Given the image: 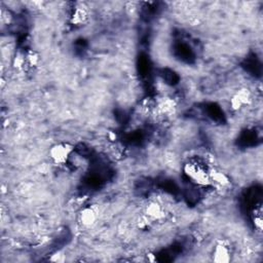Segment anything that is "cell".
I'll list each match as a JSON object with an SVG mask.
<instances>
[{"label": "cell", "mask_w": 263, "mask_h": 263, "mask_svg": "<svg viewBox=\"0 0 263 263\" xmlns=\"http://www.w3.org/2000/svg\"><path fill=\"white\" fill-rule=\"evenodd\" d=\"M173 52L175 57L183 63L192 64L195 61V53L193 49L183 39H178L174 42Z\"/></svg>", "instance_id": "1"}, {"label": "cell", "mask_w": 263, "mask_h": 263, "mask_svg": "<svg viewBox=\"0 0 263 263\" xmlns=\"http://www.w3.org/2000/svg\"><path fill=\"white\" fill-rule=\"evenodd\" d=\"M262 191L260 187L254 186L247 189V191L242 196V206L246 211H254L256 206L261 202Z\"/></svg>", "instance_id": "2"}, {"label": "cell", "mask_w": 263, "mask_h": 263, "mask_svg": "<svg viewBox=\"0 0 263 263\" xmlns=\"http://www.w3.org/2000/svg\"><path fill=\"white\" fill-rule=\"evenodd\" d=\"M203 114L216 123H224L226 118L222 108L216 103H207L202 107Z\"/></svg>", "instance_id": "3"}, {"label": "cell", "mask_w": 263, "mask_h": 263, "mask_svg": "<svg viewBox=\"0 0 263 263\" xmlns=\"http://www.w3.org/2000/svg\"><path fill=\"white\" fill-rule=\"evenodd\" d=\"M184 250V247L182 244L176 243L173 246H171L168 249H164L160 251L156 255V259L159 262H171L173 261L178 255H180Z\"/></svg>", "instance_id": "4"}, {"label": "cell", "mask_w": 263, "mask_h": 263, "mask_svg": "<svg viewBox=\"0 0 263 263\" xmlns=\"http://www.w3.org/2000/svg\"><path fill=\"white\" fill-rule=\"evenodd\" d=\"M138 71L142 79L149 83L152 76V66L149 58L145 54H141L138 58Z\"/></svg>", "instance_id": "5"}, {"label": "cell", "mask_w": 263, "mask_h": 263, "mask_svg": "<svg viewBox=\"0 0 263 263\" xmlns=\"http://www.w3.org/2000/svg\"><path fill=\"white\" fill-rule=\"evenodd\" d=\"M259 141H260V137L258 136L257 132L254 128L246 129L240 135L238 139V145L242 148H248L257 145Z\"/></svg>", "instance_id": "6"}, {"label": "cell", "mask_w": 263, "mask_h": 263, "mask_svg": "<svg viewBox=\"0 0 263 263\" xmlns=\"http://www.w3.org/2000/svg\"><path fill=\"white\" fill-rule=\"evenodd\" d=\"M243 67L247 72L253 76H260L261 74V64L255 54H251L243 63Z\"/></svg>", "instance_id": "7"}, {"label": "cell", "mask_w": 263, "mask_h": 263, "mask_svg": "<svg viewBox=\"0 0 263 263\" xmlns=\"http://www.w3.org/2000/svg\"><path fill=\"white\" fill-rule=\"evenodd\" d=\"M157 186L163 191H166L174 196H178L180 193V189L178 185L174 182V180L171 179H161L160 181H158Z\"/></svg>", "instance_id": "8"}, {"label": "cell", "mask_w": 263, "mask_h": 263, "mask_svg": "<svg viewBox=\"0 0 263 263\" xmlns=\"http://www.w3.org/2000/svg\"><path fill=\"white\" fill-rule=\"evenodd\" d=\"M125 143L133 146H140L145 141V134L142 130H135L133 133L127 134L124 138Z\"/></svg>", "instance_id": "9"}, {"label": "cell", "mask_w": 263, "mask_h": 263, "mask_svg": "<svg viewBox=\"0 0 263 263\" xmlns=\"http://www.w3.org/2000/svg\"><path fill=\"white\" fill-rule=\"evenodd\" d=\"M184 197L189 205L194 206L199 203L201 194H200V191L196 189V187L189 186L186 188V190L184 192Z\"/></svg>", "instance_id": "10"}, {"label": "cell", "mask_w": 263, "mask_h": 263, "mask_svg": "<svg viewBox=\"0 0 263 263\" xmlns=\"http://www.w3.org/2000/svg\"><path fill=\"white\" fill-rule=\"evenodd\" d=\"M160 76L162 79L170 85H175L179 82L180 78L176 72L171 69H162L160 72Z\"/></svg>", "instance_id": "11"}]
</instances>
